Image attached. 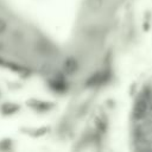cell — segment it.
<instances>
[{
  "mask_svg": "<svg viewBox=\"0 0 152 152\" xmlns=\"http://www.w3.org/2000/svg\"><path fill=\"white\" fill-rule=\"evenodd\" d=\"M147 112V102L145 100H140L137 102V104L134 106V116L140 119L142 118Z\"/></svg>",
  "mask_w": 152,
  "mask_h": 152,
  "instance_id": "1",
  "label": "cell"
}]
</instances>
